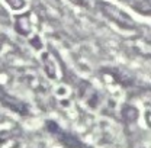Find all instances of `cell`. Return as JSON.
<instances>
[{"label":"cell","mask_w":151,"mask_h":148,"mask_svg":"<svg viewBox=\"0 0 151 148\" xmlns=\"http://www.w3.org/2000/svg\"><path fill=\"white\" fill-rule=\"evenodd\" d=\"M6 100H13V99H12V97H9V96L4 93V90L0 87V102H3L4 105H7V102H6Z\"/></svg>","instance_id":"cell-1"}]
</instances>
